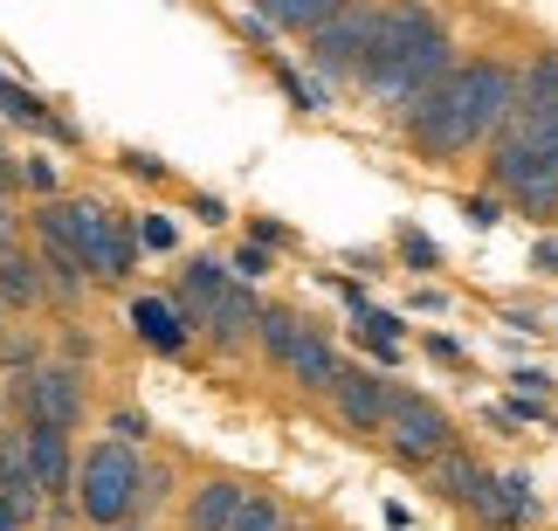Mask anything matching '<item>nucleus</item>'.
Masks as SVG:
<instances>
[{
  "label": "nucleus",
  "mask_w": 558,
  "mask_h": 531,
  "mask_svg": "<svg viewBox=\"0 0 558 531\" xmlns=\"http://www.w3.org/2000/svg\"><path fill=\"white\" fill-rule=\"evenodd\" d=\"M242 504H248V483L214 476V483H201V491L186 497V531H234Z\"/></svg>",
  "instance_id": "13"
},
{
  "label": "nucleus",
  "mask_w": 558,
  "mask_h": 531,
  "mask_svg": "<svg viewBox=\"0 0 558 531\" xmlns=\"http://www.w3.org/2000/svg\"><path fill=\"white\" fill-rule=\"evenodd\" d=\"M0 249H14V207H8V194H0Z\"/></svg>",
  "instance_id": "29"
},
{
  "label": "nucleus",
  "mask_w": 558,
  "mask_h": 531,
  "mask_svg": "<svg viewBox=\"0 0 558 531\" xmlns=\"http://www.w3.org/2000/svg\"><path fill=\"white\" fill-rule=\"evenodd\" d=\"M111 435H118V442H145V414L118 408V414H111Z\"/></svg>",
  "instance_id": "27"
},
{
  "label": "nucleus",
  "mask_w": 558,
  "mask_h": 531,
  "mask_svg": "<svg viewBox=\"0 0 558 531\" xmlns=\"http://www.w3.org/2000/svg\"><path fill=\"white\" fill-rule=\"evenodd\" d=\"M538 518V497H531V476H497V531H518Z\"/></svg>",
  "instance_id": "20"
},
{
  "label": "nucleus",
  "mask_w": 558,
  "mask_h": 531,
  "mask_svg": "<svg viewBox=\"0 0 558 531\" xmlns=\"http://www.w3.org/2000/svg\"><path fill=\"white\" fill-rule=\"evenodd\" d=\"M14 186H35V194H49V186H56V166H49V159H14Z\"/></svg>",
  "instance_id": "24"
},
{
  "label": "nucleus",
  "mask_w": 558,
  "mask_h": 531,
  "mask_svg": "<svg viewBox=\"0 0 558 531\" xmlns=\"http://www.w3.org/2000/svg\"><path fill=\"white\" fill-rule=\"evenodd\" d=\"M283 373H296V379H304V387H317V394H331L338 387V373H345V366H338V352L325 346V331H296V346H290V366Z\"/></svg>",
  "instance_id": "15"
},
{
  "label": "nucleus",
  "mask_w": 558,
  "mask_h": 531,
  "mask_svg": "<svg viewBox=\"0 0 558 531\" xmlns=\"http://www.w3.org/2000/svg\"><path fill=\"white\" fill-rule=\"evenodd\" d=\"M269 28H290V35H317L331 14H345V0H255Z\"/></svg>",
  "instance_id": "17"
},
{
  "label": "nucleus",
  "mask_w": 558,
  "mask_h": 531,
  "mask_svg": "<svg viewBox=\"0 0 558 531\" xmlns=\"http://www.w3.org/2000/svg\"><path fill=\"white\" fill-rule=\"evenodd\" d=\"M393 394H400V387H386L379 373L345 366V373H338V387H331V408H338V421H345V429H386Z\"/></svg>",
  "instance_id": "11"
},
{
  "label": "nucleus",
  "mask_w": 558,
  "mask_h": 531,
  "mask_svg": "<svg viewBox=\"0 0 558 531\" xmlns=\"http://www.w3.org/2000/svg\"><path fill=\"white\" fill-rule=\"evenodd\" d=\"M518 97H558V56H538L531 70L518 76Z\"/></svg>",
  "instance_id": "23"
},
{
  "label": "nucleus",
  "mask_w": 558,
  "mask_h": 531,
  "mask_svg": "<svg viewBox=\"0 0 558 531\" xmlns=\"http://www.w3.org/2000/svg\"><path fill=\"white\" fill-rule=\"evenodd\" d=\"M263 269H269V256H263V249H248V242H242V256H234V276H242V283H255Z\"/></svg>",
  "instance_id": "28"
},
{
  "label": "nucleus",
  "mask_w": 558,
  "mask_h": 531,
  "mask_svg": "<svg viewBox=\"0 0 558 531\" xmlns=\"http://www.w3.org/2000/svg\"><path fill=\"white\" fill-rule=\"evenodd\" d=\"M441 21L421 8V0H393V8H373V56H366V76H379L386 62H400L407 49L435 41Z\"/></svg>",
  "instance_id": "9"
},
{
  "label": "nucleus",
  "mask_w": 558,
  "mask_h": 531,
  "mask_svg": "<svg viewBox=\"0 0 558 531\" xmlns=\"http://www.w3.org/2000/svg\"><path fill=\"white\" fill-rule=\"evenodd\" d=\"M41 297H49V269L21 256V249H0V304L21 311V304H41Z\"/></svg>",
  "instance_id": "16"
},
{
  "label": "nucleus",
  "mask_w": 558,
  "mask_h": 531,
  "mask_svg": "<svg viewBox=\"0 0 558 531\" xmlns=\"http://www.w3.org/2000/svg\"><path fill=\"white\" fill-rule=\"evenodd\" d=\"M14 414L21 421H41V429H76L83 421V379L70 366H28V373H14Z\"/></svg>",
  "instance_id": "7"
},
{
  "label": "nucleus",
  "mask_w": 558,
  "mask_h": 531,
  "mask_svg": "<svg viewBox=\"0 0 558 531\" xmlns=\"http://www.w3.org/2000/svg\"><path fill=\"white\" fill-rule=\"evenodd\" d=\"M311 56H317V70H331V76H366V56H373V8L331 14L325 28L311 35Z\"/></svg>",
  "instance_id": "10"
},
{
  "label": "nucleus",
  "mask_w": 558,
  "mask_h": 531,
  "mask_svg": "<svg viewBox=\"0 0 558 531\" xmlns=\"http://www.w3.org/2000/svg\"><path fill=\"white\" fill-rule=\"evenodd\" d=\"M0 408H8V394H0Z\"/></svg>",
  "instance_id": "31"
},
{
  "label": "nucleus",
  "mask_w": 558,
  "mask_h": 531,
  "mask_svg": "<svg viewBox=\"0 0 558 531\" xmlns=\"http://www.w3.org/2000/svg\"><path fill=\"white\" fill-rule=\"evenodd\" d=\"M456 70V49H448V35H435V41H421V49H407L400 62H386L379 76H366L373 90L393 104V111H414V104L435 90V83Z\"/></svg>",
  "instance_id": "8"
},
{
  "label": "nucleus",
  "mask_w": 558,
  "mask_h": 531,
  "mask_svg": "<svg viewBox=\"0 0 558 531\" xmlns=\"http://www.w3.org/2000/svg\"><path fill=\"white\" fill-rule=\"evenodd\" d=\"M386 442H393V456L400 462H414V470H435V462L456 449V421H448L427 394H393V414H386Z\"/></svg>",
  "instance_id": "6"
},
{
  "label": "nucleus",
  "mask_w": 558,
  "mask_h": 531,
  "mask_svg": "<svg viewBox=\"0 0 558 531\" xmlns=\"http://www.w3.org/2000/svg\"><path fill=\"white\" fill-rule=\"evenodd\" d=\"M0 366H21V373H28L35 366V338H8V331H0Z\"/></svg>",
  "instance_id": "26"
},
{
  "label": "nucleus",
  "mask_w": 558,
  "mask_h": 531,
  "mask_svg": "<svg viewBox=\"0 0 558 531\" xmlns=\"http://www.w3.org/2000/svg\"><path fill=\"white\" fill-rule=\"evenodd\" d=\"M41 269H49V290H62V297H76V290H83V276H90L76 249H70V242H56V236H41Z\"/></svg>",
  "instance_id": "19"
},
{
  "label": "nucleus",
  "mask_w": 558,
  "mask_h": 531,
  "mask_svg": "<svg viewBox=\"0 0 558 531\" xmlns=\"http://www.w3.org/2000/svg\"><path fill=\"white\" fill-rule=\"evenodd\" d=\"M173 304L186 311V325L207 331L221 352H234L255 325H263V304H255L248 283H242L234 269H221V263H193V269L180 276V297H173Z\"/></svg>",
  "instance_id": "4"
},
{
  "label": "nucleus",
  "mask_w": 558,
  "mask_h": 531,
  "mask_svg": "<svg viewBox=\"0 0 558 531\" xmlns=\"http://www.w3.org/2000/svg\"><path fill=\"white\" fill-rule=\"evenodd\" d=\"M234 531H290V511L276 504L269 491H248V504H242V518H234Z\"/></svg>",
  "instance_id": "22"
},
{
  "label": "nucleus",
  "mask_w": 558,
  "mask_h": 531,
  "mask_svg": "<svg viewBox=\"0 0 558 531\" xmlns=\"http://www.w3.org/2000/svg\"><path fill=\"white\" fill-rule=\"evenodd\" d=\"M0 317H8V304H0Z\"/></svg>",
  "instance_id": "32"
},
{
  "label": "nucleus",
  "mask_w": 558,
  "mask_h": 531,
  "mask_svg": "<svg viewBox=\"0 0 558 531\" xmlns=\"http://www.w3.org/2000/svg\"><path fill=\"white\" fill-rule=\"evenodd\" d=\"M132 331H138L153 352H180L193 325H186L180 304H166V297H132Z\"/></svg>",
  "instance_id": "14"
},
{
  "label": "nucleus",
  "mask_w": 558,
  "mask_h": 531,
  "mask_svg": "<svg viewBox=\"0 0 558 531\" xmlns=\"http://www.w3.org/2000/svg\"><path fill=\"white\" fill-rule=\"evenodd\" d=\"M138 242L145 249H173L180 236H173V221H166V215H138Z\"/></svg>",
  "instance_id": "25"
},
{
  "label": "nucleus",
  "mask_w": 558,
  "mask_h": 531,
  "mask_svg": "<svg viewBox=\"0 0 558 531\" xmlns=\"http://www.w3.org/2000/svg\"><path fill=\"white\" fill-rule=\"evenodd\" d=\"M28 429V462H35V483L41 497H70L76 504V456H70V429H41V421H21Z\"/></svg>",
  "instance_id": "12"
},
{
  "label": "nucleus",
  "mask_w": 558,
  "mask_h": 531,
  "mask_svg": "<svg viewBox=\"0 0 558 531\" xmlns=\"http://www.w3.org/2000/svg\"><path fill=\"white\" fill-rule=\"evenodd\" d=\"M296 331H304V325H296V317H290L283 304H263V325H255V346H263V352L276 359V366H290V346H296Z\"/></svg>",
  "instance_id": "21"
},
{
  "label": "nucleus",
  "mask_w": 558,
  "mask_h": 531,
  "mask_svg": "<svg viewBox=\"0 0 558 531\" xmlns=\"http://www.w3.org/2000/svg\"><path fill=\"white\" fill-rule=\"evenodd\" d=\"M35 236L70 242L97 283H124L132 263H138V221L132 215H104L97 201H41Z\"/></svg>",
  "instance_id": "3"
},
{
  "label": "nucleus",
  "mask_w": 558,
  "mask_h": 531,
  "mask_svg": "<svg viewBox=\"0 0 558 531\" xmlns=\"http://www.w3.org/2000/svg\"><path fill=\"white\" fill-rule=\"evenodd\" d=\"M138 483H145V462L132 442H97L83 456V476H76V518L83 524H124L138 511Z\"/></svg>",
  "instance_id": "5"
},
{
  "label": "nucleus",
  "mask_w": 558,
  "mask_h": 531,
  "mask_svg": "<svg viewBox=\"0 0 558 531\" xmlns=\"http://www.w3.org/2000/svg\"><path fill=\"white\" fill-rule=\"evenodd\" d=\"M489 180H497L524 215H551L558 207V97H518L510 124L497 132Z\"/></svg>",
  "instance_id": "2"
},
{
  "label": "nucleus",
  "mask_w": 558,
  "mask_h": 531,
  "mask_svg": "<svg viewBox=\"0 0 558 531\" xmlns=\"http://www.w3.org/2000/svg\"><path fill=\"white\" fill-rule=\"evenodd\" d=\"M0 111H8L14 124H35V132H56V138H70V124H62V118H56L41 97H28L21 83H8V76H0Z\"/></svg>",
  "instance_id": "18"
},
{
  "label": "nucleus",
  "mask_w": 558,
  "mask_h": 531,
  "mask_svg": "<svg viewBox=\"0 0 558 531\" xmlns=\"http://www.w3.org/2000/svg\"><path fill=\"white\" fill-rule=\"evenodd\" d=\"M510 111H518V76H510L504 62H456V70L407 111V132H414L421 153L456 159L469 145L497 138L510 124Z\"/></svg>",
  "instance_id": "1"
},
{
  "label": "nucleus",
  "mask_w": 558,
  "mask_h": 531,
  "mask_svg": "<svg viewBox=\"0 0 558 531\" xmlns=\"http://www.w3.org/2000/svg\"><path fill=\"white\" fill-rule=\"evenodd\" d=\"M111 531H132V524H111ZM138 531H145V524H138Z\"/></svg>",
  "instance_id": "30"
}]
</instances>
